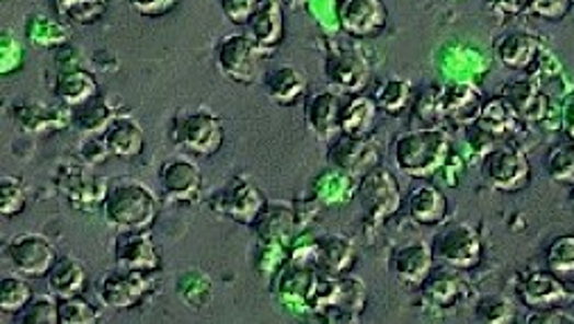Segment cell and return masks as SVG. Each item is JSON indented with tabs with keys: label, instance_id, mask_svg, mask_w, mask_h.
Returning a JSON list of instances; mask_svg holds the SVG:
<instances>
[{
	"label": "cell",
	"instance_id": "20",
	"mask_svg": "<svg viewBox=\"0 0 574 324\" xmlns=\"http://www.w3.org/2000/svg\"><path fill=\"white\" fill-rule=\"evenodd\" d=\"M315 273L318 270L313 268H305V266H296V264L286 262L275 273V281H273V293L282 302V306L294 309L296 313H305Z\"/></svg>",
	"mask_w": 574,
	"mask_h": 324
},
{
	"label": "cell",
	"instance_id": "28",
	"mask_svg": "<svg viewBox=\"0 0 574 324\" xmlns=\"http://www.w3.org/2000/svg\"><path fill=\"white\" fill-rule=\"evenodd\" d=\"M375 148L368 146V139H355L347 135H338L330 150H328V164L336 171L345 173H357V171H370L375 169Z\"/></svg>",
	"mask_w": 574,
	"mask_h": 324
},
{
	"label": "cell",
	"instance_id": "9",
	"mask_svg": "<svg viewBox=\"0 0 574 324\" xmlns=\"http://www.w3.org/2000/svg\"><path fill=\"white\" fill-rule=\"evenodd\" d=\"M157 182L164 200L175 205H196L203 190V171L191 157L173 154L162 161Z\"/></svg>",
	"mask_w": 574,
	"mask_h": 324
},
{
	"label": "cell",
	"instance_id": "18",
	"mask_svg": "<svg viewBox=\"0 0 574 324\" xmlns=\"http://www.w3.org/2000/svg\"><path fill=\"white\" fill-rule=\"evenodd\" d=\"M343 93L318 91L305 99V120L311 132L323 139L334 141L341 135V112H343Z\"/></svg>",
	"mask_w": 574,
	"mask_h": 324
},
{
	"label": "cell",
	"instance_id": "32",
	"mask_svg": "<svg viewBox=\"0 0 574 324\" xmlns=\"http://www.w3.org/2000/svg\"><path fill=\"white\" fill-rule=\"evenodd\" d=\"M99 93H101L99 80H95L84 69H67V71H61L55 80L57 101L67 109H73V107L91 101L93 95H99Z\"/></svg>",
	"mask_w": 574,
	"mask_h": 324
},
{
	"label": "cell",
	"instance_id": "7",
	"mask_svg": "<svg viewBox=\"0 0 574 324\" xmlns=\"http://www.w3.org/2000/svg\"><path fill=\"white\" fill-rule=\"evenodd\" d=\"M357 200L364 209L366 222L381 224L402 207V193L389 169L375 166L364 173L357 186Z\"/></svg>",
	"mask_w": 574,
	"mask_h": 324
},
{
	"label": "cell",
	"instance_id": "56",
	"mask_svg": "<svg viewBox=\"0 0 574 324\" xmlns=\"http://www.w3.org/2000/svg\"><path fill=\"white\" fill-rule=\"evenodd\" d=\"M529 3H531V0H493V5L500 12H506V14H520V12L529 10Z\"/></svg>",
	"mask_w": 574,
	"mask_h": 324
},
{
	"label": "cell",
	"instance_id": "19",
	"mask_svg": "<svg viewBox=\"0 0 574 324\" xmlns=\"http://www.w3.org/2000/svg\"><path fill=\"white\" fill-rule=\"evenodd\" d=\"M434 262L436 258L432 254V247L423 241H416L393 250L389 258V270L398 281L406 286H421L434 270Z\"/></svg>",
	"mask_w": 574,
	"mask_h": 324
},
{
	"label": "cell",
	"instance_id": "34",
	"mask_svg": "<svg viewBox=\"0 0 574 324\" xmlns=\"http://www.w3.org/2000/svg\"><path fill=\"white\" fill-rule=\"evenodd\" d=\"M298 230L296 220V207L286 202H268L266 211L254 224V232H257L260 241H275V243H286L294 232Z\"/></svg>",
	"mask_w": 574,
	"mask_h": 324
},
{
	"label": "cell",
	"instance_id": "16",
	"mask_svg": "<svg viewBox=\"0 0 574 324\" xmlns=\"http://www.w3.org/2000/svg\"><path fill=\"white\" fill-rule=\"evenodd\" d=\"M325 80L343 95H357L370 82V63L364 53L341 48L325 61Z\"/></svg>",
	"mask_w": 574,
	"mask_h": 324
},
{
	"label": "cell",
	"instance_id": "10",
	"mask_svg": "<svg viewBox=\"0 0 574 324\" xmlns=\"http://www.w3.org/2000/svg\"><path fill=\"white\" fill-rule=\"evenodd\" d=\"M3 252L10 266L27 279L48 277L59 258L55 245L42 234H16L5 243Z\"/></svg>",
	"mask_w": 574,
	"mask_h": 324
},
{
	"label": "cell",
	"instance_id": "31",
	"mask_svg": "<svg viewBox=\"0 0 574 324\" xmlns=\"http://www.w3.org/2000/svg\"><path fill=\"white\" fill-rule=\"evenodd\" d=\"M418 288L423 300L438 311L455 309L466 293L463 281L448 270H432Z\"/></svg>",
	"mask_w": 574,
	"mask_h": 324
},
{
	"label": "cell",
	"instance_id": "41",
	"mask_svg": "<svg viewBox=\"0 0 574 324\" xmlns=\"http://www.w3.org/2000/svg\"><path fill=\"white\" fill-rule=\"evenodd\" d=\"M548 270L563 284H574V236H556L546 252Z\"/></svg>",
	"mask_w": 574,
	"mask_h": 324
},
{
	"label": "cell",
	"instance_id": "29",
	"mask_svg": "<svg viewBox=\"0 0 574 324\" xmlns=\"http://www.w3.org/2000/svg\"><path fill=\"white\" fill-rule=\"evenodd\" d=\"M377 103L372 95H347L341 112V135L355 137V139H368L375 132L377 125Z\"/></svg>",
	"mask_w": 574,
	"mask_h": 324
},
{
	"label": "cell",
	"instance_id": "33",
	"mask_svg": "<svg viewBox=\"0 0 574 324\" xmlns=\"http://www.w3.org/2000/svg\"><path fill=\"white\" fill-rule=\"evenodd\" d=\"M118 114L120 112L112 105L107 95L99 93L91 101L71 109V125L84 135H103Z\"/></svg>",
	"mask_w": 574,
	"mask_h": 324
},
{
	"label": "cell",
	"instance_id": "25",
	"mask_svg": "<svg viewBox=\"0 0 574 324\" xmlns=\"http://www.w3.org/2000/svg\"><path fill=\"white\" fill-rule=\"evenodd\" d=\"M245 35L254 46H257L262 55L273 53L282 46L286 27H284L282 5L277 0H266V5L245 25Z\"/></svg>",
	"mask_w": 574,
	"mask_h": 324
},
{
	"label": "cell",
	"instance_id": "54",
	"mask_svg": "<svg viewBox=\"0 0 574 324\" xmlns=\"http://www.w3.org/2000/svg\"><path fill=\"white\" fill-rule=\"evenodd\" d=\"M110 154L105 141L101 135H91V139L87 143H82V150H80V159L84 161L87 166H95L101 164V161H105Z\"/></svg>",
	"mask_w": 574,
	"mask_h": 324
},
{
	"label": "cell",
	"instance_id": "59",
	"mask_svg": "<svg viewBox=\"0 0 574 324\" xmlns=\"http://www.w3.org/2000/svg\"><path fill=\"white\" fill-rule=\"evenodd\" d=\"M572 198H574V193H572Z\"/></svg>",
	"mask_w": 574,
	"mask_h": 324
},
{
	"label": "cell",
	"instance_id": "40",
	"mask_svg": "<svg viewBox=\"0 0 574 324\" xmlns=\"http://www.w3.org/2000/svg\"><path fill=\"white\" fill-rule=\"evenodd\" d=\"M445 86H425L423 93L413 103V123L418 127H443L445 125V105H443Z\"/></svg>",
	"mask_w": 574,
	"mask_h": 324
},
{
	"label": "cell",
	"instance_id": "36",
	"mask_svg": "<svg viewBox=\"0 0 574 324\" xmlns=\"http://www.w3.org/2000/svg\"><path fill=\"white\" fill-rule=\"evenodd\" d=\"M480 125H484L486 129H491L493 135H497L500 139H506L512 135H518L520 127H523V118L516 114V109L508 105L502 95H493V99L484 101V109L480 120Z\"/></svg>",
	"mask_w": 574,
	"mask_h": 324
},
{
	"label": "cell",
	"instance_id": "50",
	"mask_svg": "<svg viewBox=\"0 0 574 324\" xmlns=\"http://www.w3.org/2000/svg\"><path fill=\"white\" fill-rule=\"evenodd\" d=\"M264 5L266 0H220L222 14L239 27H245Z\"/></svg>",
	"mask_w": 574,
	"mask_h": 324
},
{
	"label": "cell",
	"instance_id": "51",
	"mask_svg": "<svg viewBox=\"0 0 574 324\" xmlns=\"http://www.w3.org/2000/svg\"><path fill=\"white\" fill-rule=\"evenodd\" d=\"M504 139H500L497 135H493L491 129H486L480 123H472L466 127V143L472 148L474 154H486L491 152L495 146H500Z\"/></svg>",
	"mask_w": 574,
	"mask_h": 324
},
{
	"label": "cell",
	"instance_id": "37",
	"mask_svg": "<svg viewBox=\"0 0 574 324\" xmlns=\"http://www.w3.org/2000/svg\"><path fill=\"white\" fill-rule=\"evenodd\" d=\"M12 116L25 132H50V129H57L64 123H71V114L61 116V112L42 103H19L12 107Z\"/></svg>",
	"mask_w": 574,
	"mask_h": 324
},
{
	"label": "cell",
	"instance_id": "47",
	"mask_svg": "<svg viewBox=\"0 0 574 324\" xmlns=\"http://www.w3.org/2000/svg\"><path fill=\"white\" fill-rule=\"evenodd\" d=\"M59 300L57 296H44V298H32V302L16 313V322L19 324H59V309H57Z\"/></svg>",
	"mask_w": 574,
	"mask_h": 324
},
{
	"label": "cell",
	"instance_id": "5",
	"mask_svg": "<svg viewBox=\"0 0 574 324\" xmlns=\"http://www.w3.org/2000/svg\"><path fill=\"white\" fill-rule=\"evenodd\" d=\"M271 200H266L260 186H254L245 175H234L222 184L209 200L211 211L226 216L239 224L254 227Z\"/></svg>",
	"mask_w": 574,
	"mask_h": 324
},
{
	"label": "cell",
	"instance_id": "42",
	"mask_svg": "<svg viewBox=\"0 0 574 324\" xmlns=\"http://www.w3.org/2000/svg\"><path fill=\"white\" fill-rule=\"evenodd\" d=\"M35 298V290L30 288V281L19 275H5L0 279V309L3 313H21Z\"/></svg>",
	"mask_w": 574,
	"mask_h": 324
},
{
	"label": "cell",
	"instance_id": "8",
	"mask_svg": "<svg viewBox=\"0 0 574 324\" xmlns=\"http://www.w3.org/2000/svg\"><path fill=\"white\" fill-rule=\"evenodd\" d=\"M173 141L196 157L216 154L226 143V129L216 114L207 109L191 112L175 123Z\"/></svg>",
	"mask_w": 574,
	"mask_h": 324
},
{
	"label": "cell",
	"instance_id": "6",
	"mask_svg": "<svg viewBox=\"0 0 574 324\" xmlns=\"http://www.w3.org/2000/svg\"><path fill=\"white\" fill-rule=\"evenodd\" d=\"M482 177L502 193L523 190L531 177L525 150L512 141H502L482 157Z\"/></svg>",
	"mask_w": 574,
	"mask_h": 324
},
{
	"label": "cell",
	"instance_id": "43",
	"mask_svg": "<svg viewBox=\"0 0 574 324\" xmlns=\"http://www.w3.org/2000/svg\"><path fill=\"white\" fill-rule=\"evenodd\" d=\"M546 169H548V175H550L556 184L574 186V143L567 141V143L554 146V148L548 152Z\"/></svg>",
	"mask_w": 574,
	"mask_h": 324
},
{
	"label": "cell",
	"instance_id": "15",
	"mask_svg": "<svg viewBox=\"0 0 574 324\" xmlns=\"http://www.w3.org/2000/svg\"><path fill=\"white\" fill-rule=\"evenodd\" d=\"M516 293L523 306H527L529 311L556 309L574 300V296L567 290V284L556 279L550 270H527L518 275Z\"/></svg>",
	"mask_w": 574,
	"mask_h": 324
},
{
	"label": "cell",
	"instance_id": "11",
	"mask_svg": "<svg viewBox=\"0 0 574 324\" xmlns=\"http://www.w3.org/2000/svg\"><path fill=\"white\" fill-rule=\"evenodd\" d=\"M260 57L248 35H228L216 46V67L228 80L237 84H254L260 76Z\"/></svg>",
	"mask_w": 574,
	"mask_h": 324
},
{
	"label": "cell",
	"instance_id": "14",
	"mask_svg": "<svg viewBox=\"0 0 574 324\" xmlns=\"http://www.w3.org/2000/svg\"><path fill=\"white\" fill-rule=\"evenodd\" d=\"M338 25L353 39H375L389 23L384 0H338Z\"/></svg>",
	"mask_w": 574,
	"mask_h": 324
},
{
	"label": "cell",
	"instance_id": "26",
	"mask_svg": "<svg viewBox=\"0 0 574 324\" xmlns=\"http://www.w3.org/2000/svg\"><path fill=\"white\" fill-rule=\"evenodd\" d=\"M502 99L516 109L523 120H543L550 112V99L540 91V84L533 80L506 82L500 91Z\"/></svg>",
	"mask_w": 574,
	"mask_h": 324
},
{
	"label": "cell",
	"instance_id": "45",
	"mask_svg": "<svg viewBox=\"0 0 574 324\" xmlns=\"http://www.w3.org/2000/svg\"><path fill=\"white\" fill-rule=\"evenodd\" d=\"M177 288H180V296L182 300L194 306V309H203L211 302V284L209 279L200 273V270H188L180 277L177 281Z\"/></svg>",
	"mask_w": 574,
	"mask_h": 324
},
{
	"label": "cell",
	"instance_id": "22",
	"mask_svg": "<svg viewBox=\"0 0 574 324\" xmlns=\"http://www.w3.org/2000/svg\"><path fill=\"white\" fill-rule=\"evenodd\" d=\"M445 123L452 127H468L480 120L484 109V95L468 82H455L443 89Z\"/></svg>",
	"mask_w": 574,
	"mask_h": 324
},
{
	"label": "cell",
	"instance_id": "13",
	"mask_svg": "<svg viewBox=\"0 0 574 324\" xmlns=\"http://www.w3.org/2000/svg\"><path fill=\"white\" fill-rule=\"evenodd\" d=\"M150 290V279L146 273L116 268L105 273L95 286L103 306L112 311H130L144 302Z\"/></svg>",
	"mask_w": 574,
	"mask_h": 324
},
{
	"label": "cell",
	"instance_id": "23",
	"mask_svg": "<svg viewBox=\"0 0 574 324\" xmlns=\"http://www.w3.org/2000/svg\"><path fill=\"white\" fill-rule=\"evenodd\" d=\"M264 91L268 99L279 105V107H294L302 99H307V73L291 67V63H284V67H277L268 71L262 80Z\"/></svg>",
	"mask_w": 574,
	"mask_h": 324
},
{
	"label": "cell",
	"instance_id": "52",
	"mask_svg": "<svg viewBox=\"0 0 574 324\" xmlns=\"http://www.w3.org/2000/svg\"><path fill=\"white\" fill-rule=\"evenodd\" d=\"M572 8V0H531L529 12L543 21H561Z\"/></svg>",
	"mask_w": 574,
	"mask_h": 324
},
{
	"label": "cell",
	"instance_id": "35",
	"mask_svg": "<svg viewBox=\"0 0 574 324\" xmlns=\"http://www.w3.org/2000/svg\"><path fill=\"white\" fill-rule=\"evenodd\" d=\"M87 268L76 256H59L48 273V288L57 298H76L84 293Z\"/></svg>",
	"mask_w": 574,
	"mask_h": 324
},
{
	"label": "cell",
	"instance_id": "3",
	"mask_svg": "<svg viewBox=\"0 0 574 324\" xmlns=\"http://www.w3.org/2000/svg\"><path fill=\"white\" fill-rule=\"evenodd\" d=\"M103 213L107 224L118 232H144L157 220L159 200L144 182L123 177L110 184Z\"/></svg>",
	"mask_w": 574,
	"mask_h": 324
},
{
	"label": "cell",
	"instance_id": "4",
	"mask_svg": "<svg viewBox=\"0 0 574 324\" xmlns=\"http://www.w3.org/2000/svg\"><path fill=\"white\" fill-rule=\"evenodd\" d=\"M429 247L438 264L455 270H470L480 266L484 254L480 232L468 222H450L440 227Z\"/></svg>",
	"mask_w": 574,
	"mask_h": 324
},
{
	"label": "cell",
	"instance_id": "55",
	"mask_svg": "<svg viewBox=\"0 0 574 324\" xmlns=\"http://www.w3.org/2000/svg\"><path fill=\"white\" fill-rule=\"evenodd\" d=\"M525 322L527 324H574V315L565 313L563 306L538 309V311H531Z\"/></svg>",
	"mask_w": 574,
	"mask_h": 324
},
{
	"label": "cell",
	"instance_id": "44",
	"mask_svg": "<svg viewBox=\"0 0 574 324\" xmlns=\"http://www.w3.org/2000/svg\"><path fill=\"white\" fill-rule=\"evenodd\" d=\"M27 207V188L21 177L3 175L0 177V213L3 218H14Z\"/></svg>",
	"mask_w": 574,
	"mask_h": 324
},
{
	"label": "cell",
	"instance_id": "39",
	"mask_svg": "<svg viewBox=\"0 0 574 324\" xmlns=\"http://www.w3.org/2000/svg\"><path fill=\"white\" fill-rule=\"evenodd\" d=\"M55 8L69 23L95 25L107 14L110 0H55Z\"/></svg>",
	"mask_w": 574,
	"mask_h": 324
},
{
	"label": "cell",
	"instance_id": "12",
	"mask_svg": "<svg viewBox=\"0 0 574 324\" xmlns=\"http://www.w3.org/2000/svg\"><path fill=\"white\" fill-rule=\"evenodd\" d=\"M55 182L64 196L69 198L71 207L78 211H93L99 207L103 209V202L110 190L107 180H101V177L87 173L84 161H80V164L61 166Z\"/></svg>",
	"mask_w": 574,
	"mask_h": 324
},
{
	"label": "cell",
	"instance_id": "57",
	"mask_svg": "<svg viewBox=\"0 0 574 324\" xmlns=\"http://www.w3.org/2000/svg\"><path fill=\"white\" fill-rule=\"evenodd\" d=\"M563 125H565V132H567L570 141L574 143V95H572V101L567 103V107L563 112Z\"/></svg>",
	"mask_w": 574,
	"mask_h": 324
},
{
	"label": "cell",
	"instance_id": "48",
	"mask_svg": "<svg viewBox=\"0 0 574 324\" xmlns=\"http://www.w3.org/2000/svg\"><path fill=\"white\" fill-rule=\"evenodd\" d=\"M474 317L486 324H506L514 320V304L504 296H484L474 306Z\"/></svg>",
	"mask_w": 574,
	"mask_h": 324
},
{
	"label": "cell",
	"instance_id": "1",
	"mask_svg": "<svg viewBox=\"0 0 574 324\" xmlns=\"http://www.w3.org/2000/svg\"><path fill=\"white\" fill-rule=\"evenodd\" d=\"M452 152V137L445 127H413L393 141L395 166L413 177L429 180L445 164Z\"/></svg>",
	"mask_w": 574,
	"mask_h": 324
},
{
	"label": "cell",
	"instance_id": "58",
	"mask_svg": "<svg viewBox=\"0 0 574 324\" xmlns=\"http://www.w3.org/2000/svg\"><path fill=\"white\" fill-rule=\"evenodd\" d=\"M289 3H294V5H300V3H307V0H289Z\"/></svg>",
	"mask_w": 574,
	"mask_h": 324
},
{
	"label": "cell",
	"instance_id": "27",
	"mask_svg": "<svg viewBox=\"0 0 574 324\" xmlns=\"http://www.w3.org/2000/svg\"><path fill=\"white\" fill-rule=\"evenodd\" d=\"M110 154L120 159H135L146 148V135L139 120L130 114H118L101 135Z\"/></svg>",
	"mask_w": 574,
	"mask_h": 324
},
{
	"label": "cell",
	"instance_id": "30",
	"mask_svg": "<svg viewBox=\"0 0 574 324\" xmlns=\"http://www.w3.org/2000/svg\"><path fill=\"white\" fill-rule=\"evenodd\" d=\"M543 50V42L527 32H508L495 42V55L506 69L527 71L538 53Z\"/></svg>",
	"mask_w": 574,
	"mask_h": 324
},
{
	"label": "cell",
	"instance_id": "46",
	"mask_svg": "<svg viewBox=\"0 0 574 324\" xmlns=\"http://www.w3.org/2000/svg\"><path fill=\"white\" fill-rule=\"evenodd\" d=\"M27 37L32 39V44L53 48V46L69 42V30L53 19L32 16L27 19Z\"/></svg>",
	"mask_w": 574,
	"mask_h": 324
},
{
	"label": "cell",
	"instance_id": "24",
	"mask_svg": "<svg viewBox=\"0 0 574 324\" xmlns=\"http://www.w3.org/2000/svg\"><path fill=\"white\" fill-rule=\"evenodd\" d=\"M404 205H406L409 216L425 227L443 224L445 220H448V213H450L448 198H445V193L434 184L413 186L409 190Z\"/></svg>",
	"mask_w": 574,
	"mask_h": 324
},
{
	"label": "cell",
	"instance_id": "53",
	"mask_svg": "<svg viewBox=\"0 0 574 324\" xmlns=\"http://www.w3.org/2000/svg\"><path fill=\"white\" fill-rule=\"evenodd\" d=\"M127 5L139 16L159 19L171 14L177 8V0H127Z\"/></svg>",
	"mask_w": 574,
	"mask_h": 324
},
{
	"label": "cell",
	"instance_id": "17",
	"mask_svg": "<svg viewBox=\"0 0 574 324\" xmlns=\"http://www.w3.org/2000/svg\"><path fill=\"white\" fill-rule=\"evenodd\" d=\"M114 262L116 268L125 270H137L152 275L162 268V258L148 234L144 232H118V239L114 243Z\"/></svg>",
	"mask_w": 574,
	"mask_h": 324
},
{
	"label": "cell",
	"instance_id": "21",
	"mask_svg": "<svg viewBox=\"0 0 574 324\" xmlns=\"http://www.w3.org/2000/svg\"><path fill=\"white\" fill-rule=\"evenodd\" d=\"M313 254L315 270L332 277L349 275V270L357 264L355 243L343 234H325L321 239H313Z\"/></svg>",
	"mask_w": 574,
	"mask_h": 324
},
{
	"label": "cell",
	"instance_id": "49",
	"mask_svg": "<svg viewBox=\"0 0 574 324\" xmlns=\"http://www.w3.org/2000/svg\"><path fill=\"white\" fill-rule=\"evenodd\" d=\"M59 304V324H93L99 322V311H95L82 296L76 298H57Z\"/></svg>",
	"mask_w": 574,
	"mask_h": 324
},
{
	"label": "cell",
	"instance_id": "2",
	"mask_svg": "<svg viewBox=\"0 0 574 324\" xmlns=\"http://www.w3.org/2000/svg\"><path fill=\"white\" fill-rule=\"evenodd\" d=\"M366 284L359 277H332L315 273L307 300V313L328 322H357L366 309Z\"/></svg>",
	"mask_w": 574,
	"mask_h": 324
},
{
	"label": "cell",
	"instance_id": "38",
	"mask_svg": "<svg viewBox=\"0 0 574 324\" xmlns=\"http://www.w3.org/2000/svg\"><path fill=\"white\" fill-rule=\"evenodd\" d=\"M411 93H413L411 82H406L402 78H389L384 82H379V86L375 89L372 101L377 103L379 112H387L391 116H398L409 105H413L411 103Z\"/></svg>",
	"mask_w": 574,
	"mask_h": 324
}]
</instances>
